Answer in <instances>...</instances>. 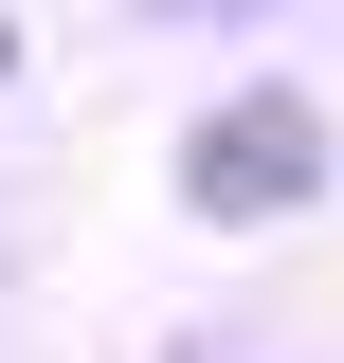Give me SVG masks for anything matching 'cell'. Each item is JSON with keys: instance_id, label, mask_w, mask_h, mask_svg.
<instances>
[{"instance_id": "1", "label": "cell", "mask_w": 344, "mask_h": 363, "mask_svg": "<svg viewBox=\"0 0 344 363\" xmlns=\"http://www.w3.org/2000/svg\"><path fill=\"white\" fill-rule=\"evenodd\" d=\"M308 182H326V109H308V91H236V109L181 145V200H200V218H290Z\"/></svg>"}]
</instances>
